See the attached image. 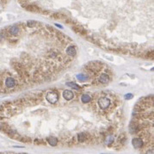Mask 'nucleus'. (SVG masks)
<instances>
[{
    "label": "nucleus",
    "instance_id": "obj_1",
    "mask_svg": "<svg viewBox=\"0 0 154 154\" xmlns=\"http://www.w3.org/2000/svg\"><path fill=\"white\" fill-rule=\"evenodd\" d=\"M46 99L50 103H55L56 102H58V100H59V96H58V94H56L55 92L49 91L47 93Z\"/></svg>",
    "mask_w": 154,
    "mask_h": 154
},
{
    "label": "nucleus",
    "instance_id": "obj_2",
    "mask_svg": "<svg viewBox=\"0 0 154 154\" xmlns=\"http://www.w3.org/2000/svg\"><path fill=\"white\" fill-rule=\"evenodd\" d=\"M98 105L101 108L103 109H106L109 107L110 105V100L107 97H101L98 100Z\"/></svg>",
    "mask_w": 154,
    "mask_h": 154
},
{
    "label": "nucleus",
    "instance_id": "obj_3",
    "mask_svg": "<svg viewBox=\"0 0 154 154\" xmlns=\"http://www.w3.org/2000/svg\"><path fill=\"white\" fill-rule=\"evenodd\" d=\"M4 84H5V86H6L7 88H9V89L14 88V87L16 86V80L13 78V77H7V78L5 79Z\"/></svg>",
    "mask_w": 154,
    "mask_h": 154
},
{
    "label": "nucleus",
    "instance_id": "obj_4",
    "mask_svg": "<svg viewBox=\"0 0 154 154\" xmlns=\"http://www.w3.org/2000/svg\"><path fill=\"white\" fill-rule=\"evenodd\" d=\"M133 146H134V148L139 149V148L142 147L144 143H143V140L140 138H134V139H133Z\"/></svg>",
    "mask_w": 154,
    "mask_h": 154
},
{
    "label": "nucleus",
    "instance_id": "obj_5",
    "mask_svg": "<svg viewBox=\"0 0 154 154\" xmlns=\"http://www.w3.org/2000/svg\"><path fill=\"white\" fill-rule=\"evenodd\" d=\"M63 97H64V98L66 99V100L70 101V100H72V99L73 98L74 94H73V92H72V90H66L63 91Z\"/></svg>",
    "mask_w": 154,
    "mask_h": 154
},
{
    "label": "nucleus",
    "instance_id": "obj_6",
    "mask_svg": "<svg viewBox=\"0 0 154 154\" xmlns=\"http://www.w3.org/2000/svg\"><path fill=\"white\" fill-rule=\"evenodd\" d=\"M99 81H100V83H102V84H107V83H108V81H109V77H108V74L103 73L99 76Z\"/></svg>",
    "mask_w": 154,
    "mask_h": 154
},
{
    "label": "nucleus",
    "instance_id": "obj_7",
    "mask_svg": "<svg viewBox=\"0 0 154 154\" xmlns=\"http://www.w3.org/2000/svg\"><path fill=\"white\" fill-rule=\"evenodd\" d=\"M66 53H67V55L71 56V57H73V56L76 55V53H77V52H76V49L74 47L72 46H70L68 47L67 48H66Z\"/></svg>",
    "mask_w": 154,
    "mask_h": 154
},
{
    "label": "nucleus",
    "instance_id": "obj_8",
    "mask_svg": "<svg viewBox=\"0 0 154 154\" xmlns=\"http://www.w3.org/2000/svg\"><path fill=\"white\" fill-rule=\"evenodd\" d=\"M9 33L10 34H17L19 33V27L18 26H12L9 28Z\"/></svg>",
    "mask_w": 154,
    "mask_h": 154
},
{
    "label": "nucleus",
    "instance_id": "obj_9",
    "mask_svg": "<svg viewBox=\"0 0 154 154\" xmlns=\"http://www.w3.org/2000/svg\"><path fill=\"white\" fill-rule=\"evenodd\" d=\"M81 100H82V102L84 103H87L90 102L91 97H90V96L88 95V94H84V95L82 96V97H81Z\"/></svg>",
    "mask_w": 154,
    "mask_h": 154
},
{
    "label": "nucleus",
    "instance_id": "obj_10",
    "mask_svg": "<svg viewBox=\"0 0 154 154\" xmlns=\"http://www.w3.org/2000/svg\"><path fill=\"white\" fill-rule=\"evenodd\" d=\"M48 143L51 145V146H56L57 143H58V139L53 136L48 137Z\"/></svg>",
    "mask_w": 154,
    "mask_h": 154
},
{
    "label": "nucleus",
    "instance_id": "obj_11",
    "mask_svg": "<svg viewBox=\"0 0 154 154\" xmlns=\"http://www.w3.org/2000/svg\"><path fill=\"white\" fill-rule=\"evenodd\" d=\"M87 139V134L84 133H82L77 136V139H78L79 142H84V140Z\"/></svg>",
    "mask_w": 154,
    "mask_h": 154
},
{
    "label": "nucleus",
    "instance_id": "obj_12",
    "mask_svg": "<svg viewBox=\"0 0 154 154\" xmlns=\"http://www.w3.org/2000/svg\"><path fill=\"white\" fill-rule=\"evenodd\" d=\"M114 142V137L112 135H109V136H107L106 139H105V143L106 144H111V143Z\"/></svg>",
    "mask_w": 154,
    "mask_h": 154
},
{
    "label": "nucleus",
    "instance_id": "obj_13",
    "mask_svg": "<svg viewBox=\"0 0 154 154\" xmlns=\"http://www.w3.org/2000/svg\"><path fill=\"white\" fill-rule=\"evenodd\" d=\"M66 84H67L68 86H71V87H72V88L76 89V90H79V89H80V86L77 85V84H75V83H67Z\"/></svg>",
    "mask_w": 154,
    "mask_h": 154
},
{
    "label": "nucleus",
    "instance_id": "obj_14",
    "mask_svg": "<svg viewBox=\"0 0 154 154\" xmlns=\"http://www.w3.org/2000/svg\"><path fill=\"white\" fill-rule=\"evenodd\" d=\"M37 24V23L34 21H28V26L30 27V28H32V27H34V25Z\"/></svg>",
    "mask_w": 154,
    "mask_h": 154
},
{
    "label": "nucleus",
    "instance_id": "obj_15",
    "mask_svg": "<svg viewBox=\"0 0 154 154\" xmlns=\"http://www.w3.org/2000/svg\"><path fill=\"white\" fill-rule=\"evenodd\" d=\"M77 78H79L81 81H84V79L87 78V77H86V76H84V75H83V74H81V76H80V75L77 76Z\"/></svg>",
    "mask_w": 154,
    "mask_h": 154
},
{
    "label": "nucleus",
    "instance_id": "obj_16",
    "mask_svg": "<svg viewBox=\"0 0 154 154\" xmlns=\"http://www.w3.org/2000/svg\"><path fill=\"white\" fill-rule=\"evenodd\" d=\"M125 98H126V99H131V98H133V95H132V94H127V95L125 96Z\"/></svg>",
    "mask_w": 154,
    "mask_h": 154
}]
</instances>
